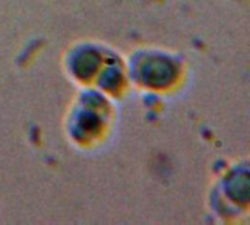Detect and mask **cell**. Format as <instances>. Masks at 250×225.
Returning a JSON list of instances; mask_svg holds the SVG:
<instances>
[{
  "instance_id": "1",
  "label": "cell",
  "mask_w": 250,
  "mask_h": 225,
  "mask_svg": "<svg viewBox=\"0 0 250 225\" xmlns=\"http://www.w3.org/2000/svg\"><path fill=\"white\" fill-rule=\"evenodd\" d=\"M64 67L79 86L97 89L111 100L130 83L126 63L111 48L91 41L73 44L66 53Z\"/></svg>"
},
{
  "instance_id": "2",
  "label": "cell",
  "mask_w": 250,
  "mask_h": 225,
  "mask_svg": "<svg viewBox=\"0 0 250 225\" xmlns=\"http://www.w3.org/2000/svg\"><path fill=\"white\" fill-rule=\"evenodd\" d=\"M113 122L111 98L97 89L85 88L67 113L66 133L70 136L73 145L91 148L101 145L108 138Z\"/></svg>"
},
{
  "instance_id": "3",
  "label": "cell",
  "mask_w": 250,
  "mask_h": 225,
  "mask_svg": "<svg viewBox=\"0 0 250 225\" xmlns=\"http://www.w3.org/2000/svg\"><path fill=\"white\" fill-rule=\"evenodd\" d=\"M126 66L130 83L144 91H171L182 83L185 76V64L180 57L161 48L138 50Z\"/></svg>"
}]
</instances>
